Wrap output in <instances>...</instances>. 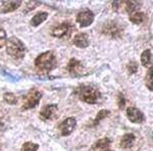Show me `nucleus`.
Instances as JSON below:
<instances>
[{
	"instance_id": "nucleus-1",
	"label": "nucleus",
	"mask_w": 153,
	"mask_h": 151,
	"mask_svg": "<svg viewBox=\"0 0 153 151\" xmlns=\"http://www.w3.org/2000/svg\"><path fill=\"white\" fill-rule=\"evenodd\" d=\"M75 94L82 101L89 104H97L101 100V93L94 85H80L75 89Z\"/></svg>"
},
{
	"instance_id": "nucleus-2",
	"label": "nucleus",
	"mask_w": 153,
	"mask_h": 151,
	"mask_svg": "<svg viewBox=\"0 0 153 151\" xmlns=\"http://www.w3.org/2000/svg\"><path fill=\"white\" fill-rule=\"evenodd\" d=\"M57 65V59L52 51H46L37 56L35 59V66L43 73L53 71Z\"/></svg>"
},
{
	"instance_id": "nucleus-3",
	"label": "nucleus",
	"mask_w": 153,
	"mask_h": 151,
	"mask_svg": "<svg viewBox=\"0 0 153 151\" xmlns=\"http://www.w3.org/2000/svg\"><path fill=\"white\" fill-rule=\"evenodd\" d=\"M6 52L13 59H23L26 54V46L25 44L16 37H11L6 40Z\"/></svg>"
},
{
	"instance_id": "nucleus-4",
	"label": "nucleus",
	"mask_w": 153,
	"mask_h": 151,
	"mask_svg": "<svg viewBox=\"0 0 153 151\" xmlns=\"http://www.w3.org/2000/svg\"><path fill=\"white\" fill-rule=\"evenodd\" d=\"M42 98V92L37 89H32L30 90L28 94L25 96L24 98V103H23V109H32L35 106L39 104Z\"/></svg>"
},
{
	"instance_id": "nucleus-5",
	"label": "nucleus",
	"mask_w": 153,
	"mask_h": 151,
	"mask_svg": "<svg viewBox=\"0 0 153 151\" xmlns=\"http://www.w3.org/2000/svg\"><path fill=\"white\" fill-rule=\"evenodd\" d=\"M123 32H124L123 26L114 21L108 22L103 26L102 29V33L106 36L111 37V38H118L123 35Z\"/></svg>"
},
{
	"instance_id": "nucleus-6",
	"label": "nucleus",
	"mask_w": 153,
	"mask_h": 151,
	"mask_svg": "<svg viewBox=\"0 0 153 151\" xmlns=\"http://www.w3.org/2000/svg\"><path fill=\"white\" fill-rule=\"evenodd\" d=\"M76 127V121L75 118H68L62 121L58 126L61 136H68L74 132Z\"/></svg>"
},
{
	"instance_id": "nucleus-7",
	"label": "nucleus",
	"mask_w": 153,
	"mask_h": 151,
	"mask_svg": "<svg viewBox=\"0 0 153 151\" xmlns=\"http://www.w3.org/2000/svg\"><path fill=\"white\" fill-rule=\"evenodd\" d=\"M58 107L56 104H47L40 110V118L42 121H52L56 118Z\"/></svg>"
},
{
	"instance_id": "nucleus-8",
	"label": "nucleus",
	"mask_w": 153,
	"mask_h": 151,
	"mask_svg": "<svg viewBox=\"0 0 153 151\" xmlns=\"http://www.w3.org/2000/svg\"><path fill=\"white\" fill-rule=\"evenodd\" d=\"M94 22V13L89 9H85L78 13L76 16V23L80 25L82 28L89 27Z\"/></svg>"
},
{
	"instance_id": "nucleus-9",
	"label": "nucleus",
	"mask_w": 153,
	"mask_h": 151,
	"mask_svg": "<svg viewBox=\"0 0 153 151\" xmlns=\"http://www.w3.org/2000/svg\"><path fill=\"white\" fill-rule=\"evenodd\" d=\"M71 30H73V26L68 22H65V23H61L55 28H53L51 31V35L56 38H62V37L70 35Z\"/></svg>"
},
{
	"instance_id": "nucleus-10",
	"label": "nucleus",
	"mask_w": 153,
	"mask_h": 151,
	"mask_svg": "<svg viewBox=\"0 0 153 151\" xmlns=\"http://www.w3.org/2000/svg\"><path fill=\"white\" fill-rule=\"evenodd\" d=\"M127 116L130 122L134 123H141L144 121V115H143V112L140 109H138L137 107H134V106L128 107Z\"/></svg>"
},
{
	"instance_id": "nucleus-11",
	"label": "nucleus",
	"mask_w": 153,
	"mask_h": 151,
	"mask_svg": "<svg viewBox=\"0 0 153 151\" xmlns=\"http://www.w3.org/2000/svg\"><path fill=\"white\" fill-rule=\"evenodd\" d=\"M68 71L73 77L81 76L84 71V65L80 60L76 58H71L68 64Z\"/></svg>"
},
{
	"instance_id": "nucleus-12",
	"label": "nucleus",
	"mask_w": 153,
	"mask_h": 151,
	"mask_svg": "<svg viewBox=\"0 0 153 151\" xmlns=\"http://www.w3.org/2000/svg\"><path fill=\"white\" fill-rule=\"evenodd\" d=\"M89 44L90 42H89L88 35L86 33H79L74 38V45H76L79 48H86L89 46Z\"/></svg>"
},
{
	"instance_id": "nucleus-13",
	"label": "nucleus",
	"mask_w": 153,
	"mask_h": 151,
	"mask_svg": "<svg viewBox=\"0 0 153 151\" xmlns=\"http://www.w3.org/2000/svg\"><path fill=\"white\" fill-rule=\"evenodd\" d=\"M21 1H4L1 4V8H0V12L1 13H7V12L14 11L21 6Z\"/></svg>"
},
{
	"instance_id": "nucleus-14",
	"label": "nucleus",
	"mask_w": 153,
	"mask_h": 151,
	"mask_svg": "<svg viewBox=\"0 0 153 151\" xmlns=\"http://www.w3.org/2000/svg\"><path fill=\"white\" fill-rule=\"evenodd\" d=\"M135 139L136 137L134 134H125L122 137V140H120V147L124 148V149H129L134 145Z\"/></svg>"
},
{
	"instance_id": "nucleus-15",
	"label": "nucleus",
	"mask_w": 153,
	"mask_h": 151,
	"mask_svg": "<svg viewBox=\"0 0 153 151\" xmlns=\"http://www.w3.org/2000/svg\"><path fill=\"white\" fill-rule=\"evenodd\" d=\"M47 16H48L47 12H38V13L33 16V19H31L30 24L33 27H38L39 25H41L43 22H45L47 19Z\"/></svg>"
},
{
	"instance_id": "nucleus-16",
	"label": "nucleus",
	"mask_w": 153,
	"mask_h": 151,
	"mask_svg": "<svg viewBox=\"0 0 153 151\" xmlns=\"http://www.w3.org/2000/svg\"><path fill=\"white\" fill-rule=\"evenodd\" d=\"M141 63L145 68H150V66H152V54L149 49L144 50L143 53L141 54Z\"/></svg>"
},
{
	"instance_id": "nucleus-17",
	"label": "nucleus",
	"mask_w": 153,
	"mask_h": 151,
	"mask_svg": "<svg viewBox=\"0 0 153 151\" xmlns=\"http://www.w3.org/2000/svg\"><path fill=\"white\" fill-rule=\"evenodd\" d=\"M111 144V140L108 138H102L99 139L97 142H95L92 146V150H97V149H104V148L109 147Z\"/></svg>"
},
{
	"instance_id": "nucleus-18",
	"label": "nucleus",
	"mask_w": 153,
	"mask_h": 151,
	"mask_svg": "<svg viewBox=\"0 0 153 151\" xmlns=\"http://www.w3.org/2000/svg\"><path fill=\"white\" fill-rule=\"evenodd\" d=\"M130 21L133 24L140 25L145 21V14L141 11H136L130 14Z\"/></svg>"
},
{
	"instance_id": "nucleus-19",
	"label": "nucleus",
	"mask_w": 153,
	"mask_h": 151,
	"mask_svg": "<svg viewBox=\"0 0 153 151\" xmlns=\"http://www.w3.org/2000/svg\"><path fill=\"white\" fill-rule=\"evenodd\" d=\"M145 84L150 91H153V65L150 66L147 71L146 77H145Z\"/></svg>"
},
{
	"instance_id": "nucleus-20",
	"label": "nucleus",
	"mask_w": 153,
	"mask_h": 151,
	"mask_svg": "<svg viewBox=\"0 0 153 151\" xmlns=\"http://www.w3.org/2000/svg\"><path fill=\"white\" fill-rule=\"evenodd\" d=\"M3 99H4V101H5L7 104H9V105L16 104V103H18V101H19V99H18V97H16V94L10 93V92H7V93L4 94Z\"/></svg>"
},
{
	"instance_id": "nucleus-21",
	"label": "nucleus",
	"mask_w": 153,
	"mask_h": 151,
	"mask_svg": "<svg viewBox=\"0 0 153 151\" xmlns=\"http://www.w3.org/2000/svg\"><path fill=\"white\" fill-rule=\"evenodd\" d=\"M109 115H110V111H109V110H106V109L100 110L99 112L97 113V115H96L94 122H93V126H97L98 123H99L101 122V121L103 120V118H107V116Z\"/></svg>"
},
{
	"instance_id": "nucleus-22",
	"label": "nucleus",
	"mask_w": 153,
	"mask_h": 151,
	"mask_svg": "<svg viewBox=\"0 0 153 151\" xmlns=\"http://www.w3.org/2000/svg\"><path fill=\"white\" fill-rule=\"evenodd\" d=\"M39 148V145L33 142H26L22 146V151H37Z\"/></svg>"
},
{
	"instance_id": "nucleus-23",
	"label": "nucleus",
	"mask_w": 153,
	"mask_h": 151,
	"mask_svg": "<svg viewBox=\"0 0 153 151\" xmlns=\"http://www.w3.org/2000/svg\"><path fill=\"white\" fill-rule=\"evenodd\" d=\"M127 70L129 71L130 75H134V74L137 73L138 71V64L135 61H130L127 65Z\"/></svg>"
},
{
	"instance_id": "nucleus-24",
	"label": "nucleus",
	"mask_w": 153,
	"mask_h": 151,
	"mask_svg": "<svg viewBox=\"0 0 153 151\" xmlns=\"http://www.w3.org/2000/svg\"><path fill=\"white\" fill-rule=\"evenodd\" d=\"M117 104H118V107H120V109H124V107L126 105V98H125V95L123 93H118Z\"/></svg>"
},
{
	"instance_id": "nucleus-25",
	"label": "nucleus",
	"mask_w": 153,
	"mask_h": 151,
	"mask_svg": "<svg viewBox=\"0 0 153 151\" xmlns=\"http://www.w3.org/2000/svg\"><path fill=\"white\" fill-rule=\"evenodd\" d=\"M6 43V32L3 29H0V48Z\"/></svg>"
},
{
	"instance_id": "nucleus-26",
	"label": "nucleus",
	"mask_w": 153,
	"mask_h": 151,
	"mask_svg": "<svg viewBox=\"0 0 153 151\" xmlns=\"http://www.w3.org/2000/svg\"><path fill=\"white\" fill-rule=\"evenodd\" d=\"M103 151H112V150H109V149H108V150H103Z\"/></svg>"
}]
</instances>
